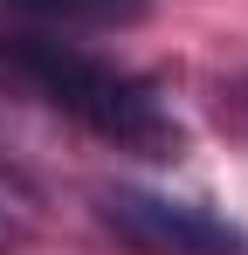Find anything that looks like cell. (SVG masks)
Segmentation results:
<instances>
[{
    "mask_svg": "<svg viewBox=\"0 0 248 255\" xmlns=\"http://www.w3.org/2000/svg\"><path fill=\"white\" fill-rule=\"evenodd\" d=\"M0 69L21 76L41 104H55L83 131L124 145V152L179 159V118L159 104V90L145 76H131L124 62H104L90 48L62 42V35H7L0 42Z\"/></svg>",
    "mask_w": 248,
    "mask_h": 255,
    "instance_id": "obj_1",
    "label": "cell"
},
{
    "mask_svg": "<svg viewBox=\"0 0 248 255\" xmlns=\"http://www.w3.org/2000/svg\"><path fill=\"white\" fill-rule=\"evenodd\" d=\"M0 7L41 28H131L152 14V0H0Z\"/></svg>",
    "mask_w": 248,
    "mask_h": 255,
    "instance_id": "obj_3",
    "label": "cell"
},
{
    "mask_svg": "<svg viewBox=\"0 0 248 255\" xmlns=\"http://www.w3.org/2000/svg\"><path fill=\"white\" fill-rule=\"evenodd\" d=\"M97 221L138 255H248V235L235 221L172 193H145V186H104Z\"/></svg>",
    "mask_w": 248,
    "mask_h": 255,
    "instance_id": "obj_2",
    "label": "cell"
}]
</instances>
